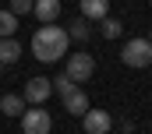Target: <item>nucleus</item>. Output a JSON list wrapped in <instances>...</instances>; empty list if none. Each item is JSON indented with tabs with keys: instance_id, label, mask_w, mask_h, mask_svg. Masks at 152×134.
<instances>
[{
	"instance_id": "f257e3e1",
	"label": "nucleus",
	"mask_w": 152,
	"mask_h": 134,
	"mask_svg": "<svg viewBox=\"0 0 152 134\" xmlns=\"http://www.w3.org/2000/svg\"><path fill=\"white\" fill-rule=\"evenodd\" d=\"M67 46H71V39L57 21L53 25H39L36 35H32V53L42 64H57L60 57H67Z\"/></svg>"
},
{
	"instance_id": "f03ea898",
	"label": "nucleus",
	"mask_w": 152,
	"mask_h": 134,
	"mask_svg": "<svg viewBox=\"0 0 152 134\" xmlns=\"http://www.w3.org/2000/svg\"><path fill=\"white\" fill-rule=\"evenodd\" d=\"M92 74H96V57H92V53L78 50V53L67 57V71H64V78H71L75 85H85Z\"/></svg>"
},
{
	"instance_id": "7ed1b4c3",
	"label": "nucleus",
	"mask_w": 152,
	"mask_h": 134,
	"mask_svg": "<svg viewBox=\"0 0 152 134\" xmlns=\"http://www.w3.org/2000/svg\"><path fill=\"white\" fill-rule=\"evenodd\" d=\"M120 60H124L127 67H138V71L149 67L152 64V42L149 39H127L124 50H120Z\"/></svg>"
},
{
	"instance_id": "20e7f679",
	"label": "nucleus",
	"mask_w": 152,
	"mask_h": 134,
	"mask_svg": "<svg viewBox=\"0 0 152 134\" xmlns=\"http://www.w3.org/2000/svg\"><path fill=\"white\" fill-rule=\"evenodd\" d=\"M18 120H21V131L25 134H50L53 131V120H50V113L42 106H28Z\"/></svg>"
},
{
	"instance_id": "39448f33",
	"label": "nucleus",
	"mask_w": 152,
	"mask_h": 134,
	"mask_svg": "<svg viewBox=\"0 0 152 134\" xmlns=\"http://www.w3.org/2000/svg\"><path fill=\"white\" fill-rule=\"evenodd\" d=\"M50 95H53V81H50V78H28V81H25V95H21L25 102L42 106Z\"/></svg>"
},
{
	"instance_id": "423d86ee",
	"label": "nucleus",
	"mask_w": 152,
	"mask_h": 134,
	"mask_svg": "<svg viewBox=\"0 0 152 134\" xmlns=\"http://www.w3.org/2000/svg\"><path fill=\"white\" fill-rule=\"evenodd\" d=\"M81 124H85V134H110L113 131V117L106 109H85Z\"/></svg>"
},
{
	"instance_id": "0eeeda50",
	"label": "nucleus",
	"mask_w": 152,
	"mask_h": 134,
	"mask_svg": "<svg viewBox=\"0 0 152 134\" xmlns=\"http://www.w3.org/2000/svg\"><path fill=\"white\" fill-rule=\"evenodd\" d=\"M64 106H67V113H71V117H85V109H88V95H85V88L75 85V88L64 95Z\"/></svg>"
},
{
	"instance_id": "6e6552de",
	"label": "nucleus",
	"mask_w": 152,
	"mask_h": 134,
	"mask_svg": "<svg viewBox=\"0 0 152 134\" xmlns=\"http://www.w3.org/2000/svg\"><path fill=\"white\" fill-rule=\"evenodd\" d=\"M110 14V0H81V18L85 21H103Z\"/></svg>"
},
{
	"instance_id": "1a4fd4ad",
	"label": "nucleus",
	"mask_w": 152,
	"mask_h": 134,
	"mask_svg": "<svg viewBox=\"0 0 152 134\" xmlns=\"http://www.w3.org/2000/svg\"><path fill=\"white\" fill-rule=\"evenodd\" d=\"M32 11H36V18L42 21V25H53L57 14H60V0H36Z\"/></svg>"
},
{
	"instance_id": "9d476101",
	"label": "nucleus",
	"mask_w": 152,
	"mask_h": 134,
	"mask_svg": "<svg viewBox=\"0 0 152 134\" xmlns=\"http://www.w3.org/2000/svg\"><path fill=\"white\" fill-rule=\"evenodd\" d=\"M64 32H67V39H75V42H88V35H92V25H88L85 18H75V21H71Z\"/></svg>"
},
{
	"instance_id": "9b49d317",
	"label": "nucleus",
	"mask_w": 152,
	"mask_h": 134,
	"mask_svg": "<svg viewBox=\"0 0 152 134\" xmlns=\"http://www.w3.org/2000/svg\"><path fill=\"white\" fill-rule=\"evenodd\" d=\"M21 57V42L18 39H0V64H14Z\"/></svg>"
},
{
	"instance_id": "f8f14e48",
	"label": "nucleus",
	"mask_w": 152,
	"mask_h": 134,
	"mask_svg": "<svg viewBox=\"0 0 152 134\" xmlns=\"http://www.w3.org/2000/svg\"><path fill=\"white\" fill-rule=\"evenodd\" d=\"M25 106H28V102L21 99V95H4V99H0L4 117H21V113H25Z\"/></svg>"
},
{
	"instance_id": "ddd939ff",
	"label": "nucleus",
	"mask_w": 152,
	"mask_h": 134,
	"mask_svg": "<svg viewBox=\"0 0 152 134\" xmlns=\"http://www.w3.org/2000/svg\"><path fill=\"white\" fill-rule=\"evenodd\" d=\"M99 32H103V39H120V35H124V21H117V18L106 14V18L99 21Z\"/></svg>"
},
{
	"instance_id": "4468645a",
	"label": "nucleus",
	"mask_w": 152,
	"mask_h": 134,
	"mask_svg": "<svg viewBox=\"0 0 152 134\" xmlns=\"http://www.w3.org/2000/svg\"><path fill=\"white\" fill-rule=\"evenodd\" d=\"M14 32H18V18L11 11H0V39H11Z\"/></svg>"
},
{
	"instance_id": "2eb2a0df",
	"label": "nucleus",
	"mask_w": 152,
	"mask_h": 134,
	"mask_svg": "<svg viewBox=\"0 0 152 134\" xmlns=\"http://www.w3.org/2000/svg\"><path fill=\"white\" fill-rule=\"evenodd\" d=\"M32 4H36V0H11V14H14V18H21V14H28V11H32Z\"/></svg>"
},
{
	"instance_id": "dca6fc26",
	"label": "nucleus",
	"mask_w": 152,
	"mask_h": 134,
	"mask_svg": "<svg viewBox=\"0 0 152 134\" xmlns=\"http://www.w3.org/2000/svg\"><path fill=\"white\" fill-rule=\"evenodd\" d=\"M71 88H75V81H71V78H57V81H53V92H57L60 99H64V95H67Z\"/></svg>"
},
{
	"instance_id": "f3484780",
	"label": "nucleus",
	"mask_w": 152,
	"mask_h": 134,
	"mask_svg": "<svg viewBox=\"0 0 152 134\" xmlns=\"http://www.w3.org/2000/svg\"><path fill=\"white\" fill-rule=\"evenodd\" d=\"M149 42H152V32H149Z\"/></svg>"
},
{
	"instance_id": "a211bd4d",
	"label": "nucleus",
	"mask_w": 152,
	"mask_h": 134,
	"mask_svg": "<svg viewBox=\"0 0 152 134\" xmlns=\"http://www.w3.org/2000/svg\"><path fill=\"white\" fill-rule=\"evenodd\" d=\"M0 67H4V64H0Z\"/></svg>"
}]
</instances>
